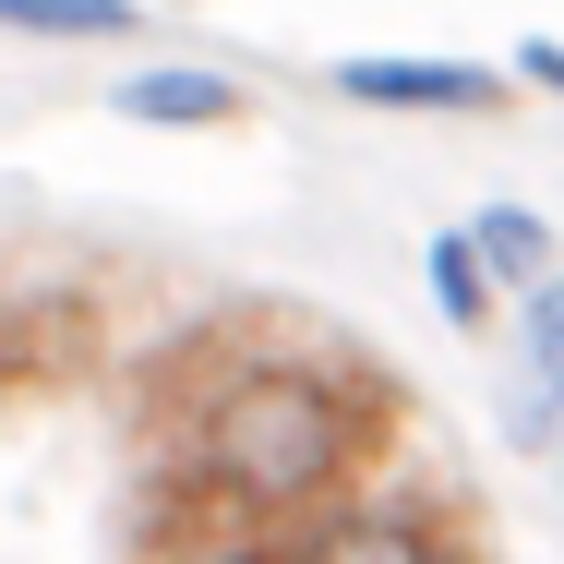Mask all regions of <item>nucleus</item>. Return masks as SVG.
Segmentation results:
<instances>
[{
  "mask_svg": "<svg viewBox=\"0 0 564 564\" xmlns=\"http://www.w3.org/2000/svg\"><path fill=\"white\" fill-rule=\"evenodd\" d=\"M372 445L360 384L325 360H228L193 409V480L240 517H301L325 505Z\"/></svg>",
  "mask_w": 564,
  "mask_h": 564,
  "instance_id": "f257e3e1",
  "label": "nucleus"
},
{
  "mask_svg": "<svg viewBox=\"0 0 564 564\" xmlns=\"http://www.w3.org/2000/svg\"><path fill=\"white\" fill-rule=\"evenodd\" d=\"M348 109H397V120H492V109H517L505 85L517 73H492V61H421V48H348L337 73Z\"/></svg>",
  "mask_w": 564,
  "mask_h": 564,
  "instance_id": "f03ea898",
  "label": "nucleus"
},
{
  "mask_svg": "<svg viewBox=\"0 0 564 564\" xmlns=\"http://www.w3.org/2000/svg\"><path fill=\"white\" fill-rule=\"evenodd\" d=\"M109 109L132 132H228L252 97H240V73H217V61H144V73L109 85Z\"/></svg>",
  "mask_w": 564,
  "mask_h": 564,
  "instance_id": "7ed1b4c3",
  "label": "nucleus"
},
{
  "mask_svg": "<svg viewBox=\"0 0 564 564\" xmlns=\"http://www.w3.org/2000/svg\"><path fill=\"white\" fill-rule=\"evenodd\" d=\"M276 564H456V553L433 541V517H409V505H348V517H313Z\"/></svg>",
  "mask_w": 564,
  "mask_h": 564,
  "instance_id": "20e7f679",
  "label": "nucleus"
},
{
  "mask_svg": "<svg viewBox=\"0 0 564 564\" xmlns=\"http://www.w3.org/2000/svg\"><path fill=\"white\" fill-rule=\"evenodd\" d=\"M421 276H433V313H445L456 337H492V313H505V276L480 264V240H468V217L421 240Z\"/></svg>",
  "mask_w": 564,
  "mask_h": 564,
  "instance_id": "39448f33",
  "label": "nucleus"
},
{
  "mask_svg": "<svg viewBox=\"0 0 564 564\" xmlns=\"http://www.w3.org/2000/svg\"><path fill=\"white\" fill-rule=\"evenodd\" d=\"M0 36H36V48H120V36H144V0H0Z\"/></svg>",
  "mask_w": 564,
  "mask_h": 564,
  "instance_id": "423d86ee",
  "label": "nucleus"
},
{
  "mask_svg": "<svg viewBox=\"0 0 564 564\" xmlns=\"http://www.w3.org/2000/svg\"><path fill=\"white\" fill-rule=\"evenodd\" d=\"M468 240H480V264L505 276V301H529V289L564 264V252H553V217H541V205H480V217H468Z\"/></svg>",
  "mask_w": 564,
  "mask_h": 564,
  "instance_id": "0eeeda50",
  "label": "nucleus"
},
{
  "mask_svg": "<svg viewBox=\"0 0 564 564\" xmlns=\"http://www.w3.org/2000/svg\"><path fill=\"white\" fill-rule=\"evenodd\" d=\"M517 348H529V384H541V421L564 409V264L517 301Z\"/></svg>",
  "mask_w": 564,
  "mask_h": 564,
  "instance_id": "6e6552de",
  "label": "nucleus"
},
{
  "mask_svg": "<svg viewBox=\"0 0 564 564\" xmlns=\"http://www.w3.org/2000/svg\"><path fill=\"white\" fill-rule=\"evenodd\" d=\"M517 85H541V97H564V36H517V61H505Z\"/></svg>",
  "mask_w": 564,
  "mask_h": 564,
  "instance_id": "1a4fd4ad",
  "label": "nucleus"
},
{
  "mask_svg": "<svg viewBox=\"0 0 564 564\" xmlns=\"http://www.w3.org/2000/svg\"><path fill=\"white\" fill-rule=\"evenodd\" d=\"M553 445H564V409H553Z\"/></svg>",
  "mask_w": 564,
  "mask_h": 564,
  "instance_id": "9d476101",
  "label": "nucleus"
}]
</instances>
